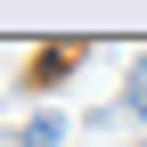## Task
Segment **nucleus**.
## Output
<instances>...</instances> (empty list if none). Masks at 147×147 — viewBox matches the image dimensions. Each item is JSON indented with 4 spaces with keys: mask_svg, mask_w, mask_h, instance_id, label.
<instances>
[{
    "mask_svg": "<svg viewBox=\"0 0 147 147\" xmlns=\"http://www.w3.org/2000/svg\"><path fill=\"white\" fill-rule=\"evenodd\" d=\"M25 147H65V123H57V115H33V123H25Z\"/></svg>",
    "mask_w": 147,
    "mask_h": 147,
    "instance_id": "f257e3e1",
    "label": "nucleus"
},
{
    "mask_svg": "<svg viewBox=\"0 0 147 147\" xmlns=\"http://www.w3.org/2000/svg\"><path fill=\"white\" fill-rule=\"evenodd\" d=\"M123 98H131V115H139V123H147V57H139V65H131V82H123Z\"/></svg>",
    "mask_w": 147,
    "mask_h": 147,
    "instance_id": "f03ea898",
    "label": "nucleus"
},
{
    "mask_svg": "<svg viewBox=\"0 0 147 147\" xmlns=\"http://www.w3.org/2000/svg\"><path fill=\"white\" fill-rule=\"evenodd\" d=\"M139 147H147V139H139Z\"/></svg>",
    "mask_w": 147,
    "mask_h": 147,
    "instance_id": "7ed1b4c3",
    "label": "nucleus"
}]
</instances>
